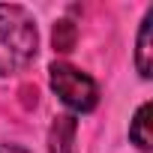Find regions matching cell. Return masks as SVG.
<instances>
[{
	"mask_svg": "<svg viewBox=\"0 0 153 153\" xmlns=\"http://www.w3.org/2000/svg\"><path fill=\"white\" fill-rule=\"evenodd\" d=\"M39 51L36 18L18 3H0V78L21 72Z\"/></svg>",
	"mask_w": 153,
	"mask_h": 153,
	"instance_id": "6da1fadb",
	"label": "cell"
},
{
	"mask_svg": "<svg viewBox=\"0 0 153 153\" xmlns=\"http://www.w3.org/2000/svg\"><path fill=\"white\" fill-rule=\"evenodd\" d=\"M0 153H30V150H24L18 144H0Z\"/></svg>",
	"mask_w": 153,
	"mask_h": 153,
	"instance_id": "52a82bcc",
	"label": "cell"
},
{
	"mask_svg": "<svg viewBox=\"0 0 153 153\" xmlns=\"http://www.w3.org/2000/svg\"><path fill=\"white\" fill-rule=\"evenodd\" d=\"M75 132H78L75 114L54 117L51 132H48V153H75Z\"/></svg>",
	"mask_w": 153,
	"mask_h": 153,
	"instance_id": "277c9868",
	"label": "cell"
},
{
	"mask_svg": "<svg viewBox=\"0 0 153 153\" xmlns=\"http://www.w3.org/2000/svg\"><path fill=\"white\" fill-rule=\"evenodd\" d=\"M150 114H153V102H141V105H138V111H135V117H132V123H129V141H132L138 150H144V153H150V150H153Z\"/></svg>",
	"mask_w": 153,
	"mask_h": 153,
	"instance_id": "5b68a950",
	"label": "cell"
},
{
	"mask_svg": "<svg viewBox=\"0 0 153 153\" xmlns=\"http://www.w3.org/2000/svg\"><path fill=\"white\" fill-rule=\"evenodd\" d=\"M51 42H54V51L60 54H69L75 48V42H78V27H75L69 18H60L51 30Z\"/></svg>",
	"mask_w": 153,
	"mask_h": 153,
	"instance_id": "8992f818",
	"label": "cell"
},
{
	"mask_svg": "<svg viewBox=\"0 0 153 153\" xmlns=\"http://www.w3.org/2000/svg\"><path fill=\"white\" fill-rule=\"evenodd\" d=\"M135 69L144 81L153 78V6L141 18L138 27V48H135Z\"/></svg>",
	"mask_w": 153,
	"mask_h": 153,
	"instance_id": "3957f363",
	"label": "cell"
},
{
	"mask_svg": "<svg viewBox=\"0 0 153 153\" xmlns=\"http://www.w3.org/2000/svg\"><path fill=\"white\" fill-rule=\"evenodd\" d=\"M48 78H51V90L60 96V102L72 111V114H87L99 105V87L87 72H81L78 66L54 60L48 66Z\"/></svg>",
	"mask_w": 153,
	"mask_h": 153,
	"instance_id": "7a4b0ae2",
	"label": "cell"
}]
</instances>
